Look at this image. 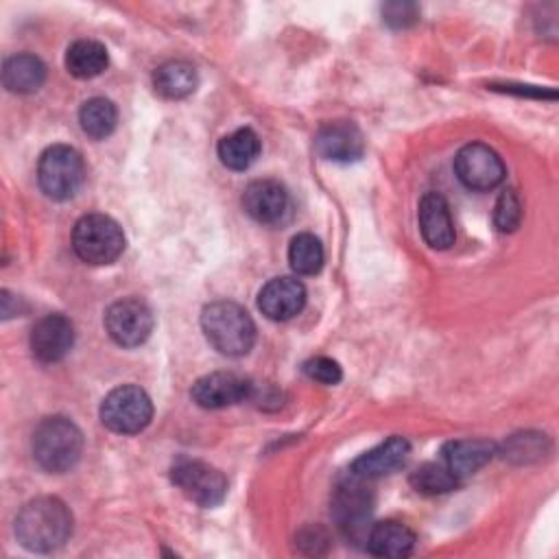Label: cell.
Listing matches in <instances>:
<instances>
[{"instance_id": "cell-1", "label": "cell", "mask_w": 559, "mask_h": 559, "mask_svg": "<svg viewBox=\"0 0 559 559\" xmlns=\"http://www.w3.org/2000/svg\"><path fill=\"white\" fill-rule=\"evenodd\" d=\"M72 535V513L63 500L41 496L22 507L15 518V537L31 552L61 548Z\"/></svg>"}, {"instance_id": "cell-2", "label": "cell", "mask_w": 559, "mask_h": 559, "mask_svg": "<svg viewBox=\"0 0 559 559\" xmlns=\"http://www.w3.org/2000/svg\"><path fill=\"white\" fill-rule=\"evenodd\" d=\"M201 328L210 345L225 356H245L255 343V325L249 312L234 301L205 306Z\"/></svg>"}, {"instance_id": "cell-3", "label": "cell", "mask_w": 559, "mask_h": 559, "mask_svg": "<svg viewBox=\"0 0 559 559\" xmlns=\"http://www.w3.org/2000/svg\"><path fill=\"white\" fill-rule=\"evenodd\" d=\"M81 452L83 435L68 417H46L33 432V456L46 472L61 474L72 469Z\"/></svg>"}, {"instance_id": "cell-4", "label": "cell", "mask_w": 559, "mask_h": 559, "mask_svg": "<svg viewBox=\"0 0 559 559\" xmlns=\"http://www.w3.org/2000/svg\"><path fill=\"white\" fill-rule=\"evenodd\" d=\"M72 247L87 264H111L124 249V234L114 218L85 214L72 229Z\"/></svg>"}, {"instance_id": "cell-5", "label": "cell", "mask_w": 559, "mask_h": 559, "mask_svg": "<svg viewBox=\"0 0 559 559\" xmlns=\"http://www.w3.org/2000/svg\"><path fill=\"white\" fill-rule=\"evenodd\" d=\"M85 179V164L76 148L55 144L46 148L37 164V181L46 197L55 201L72 199Z\"/></svg>"}, {"instance_id": "cell-6", "label": "cell", "mask_w": 559, "mask_h": 559, "mask_svg": "<svg viewBox=\"0 0 559 559\" xmlns=\"http://www.w3.org/2000/svg\"><path fill=\"white\" fill-rule=\"evenodd\" d=\"M153 404L144 389L122 384L109 391L100 404V421L120 435H135L148 426Z\"/></svg>"}, {"instance_id": "cell-7", "label": "cell", "mask_w": 559, "mask_h": 559, "mask_svg": "<svg viewBox=\"0 0 559 559\" xmlns=\"http://www.w3.org/2000/svg\"><path fill=\"white\" fill-rule=\"evenodd\" d=\"M170 478L183 496L201 507H216L227 493L225 476L216 467L197 459H177L170 467Z\"/></svg>"}, {"instance_id": "cell-8", "label": "cell", "mask_w": 559, "mask_h": 559, "mask_svg": "<svg viewBox=\"0 0 559 559\" xmlns=\"http://www.w3.org/2000/svg\"><path fill=\"white\" fill-rule=\"evenodd\" d=\"M454 170L463 186L480 192L493 190L504 179V164L500 155L483 142L465 144L454 157Z\"/></svg>"}, {"instance_id": "cell-9", "label": "cell", "mask_w": 559, "mask_h": 559, "mask_svg": "<svg viewBox=\"0 0 559 559\" xmlns=\"http://www.w3.org/2000/svg\"><path fill=\"white\" fill-rule=\"evenodd\" d=\"M105 328L118 345L138 347L151 336L153 312L140 299H120L107 308Z\"/></svg>"}, {"instance_id": "cell-10", "label": "cell", "mask_w": 559, "mask_h": 559, "mask_svg": "<svg viewBox=\"0 0 559 559\" xmlns=\"http://www.w3.org/2000/svg\"><path fill=\"white\" fill-rule=\"evenodd\" d=\"M190 393L201 408H225V406H234L238 402L249 400L253 393V384L242 376L214 371L199 378L192 384Z\"/></svg>"}, {"instance_id": "cell-11", "label": "cell", "mask_w": 559, "mask_h": 559, "mask_svg": "<svg viewBox=\"0 0 559 559\" xmlns=\"http://www.w3.org/2000/svg\"><path fill=\"white\" fill-rule=\"evenodd\" d=\"M74 343V325L63 314H46L31 330V352L39 362H59Z\"/></svg>"}, {"instance_id": "cell-12", "label": "cell", "mask_w": 559, "mask_h": 559, "mask_svg": "<svg viewBox=\"0 0 559 559\" xmlns=\"http://www.w3.org/2000/svg\"><path fill=\"white\" fill-rule=\"evenodd\" d=\"M314 148L330 162H356L365 153V138L354 122L334 120L317 131Z\"/></svg>"}, {"instance_id": "cell-13", "label": "cell", "mask_w": 559, "mask_h": 559, "mask_svg": "<svg viewBox=\"0 0 559 559\" xmlns=\"http://www.w3.org/2000/svg\"><path fill=\"white\" fill-rule=\"evenodd\" d=\"M242 207L253 221L275 225L288 212V192L280 181L255 179L245 188Z\"/></svg>"}, {"instance_id": "cell-14", "label": "cell", "mask_w": 559, "mask_h": 559, "mask_svg": "<svg viewBox=\"0 0 559 559\" xmlns=\"http://www.w3.org/2000/svg\"><path fill=\"white\" fill-rule=\"evenodd\" d=\"M306 304V288L295 277H273L269 280L260 295H258V308L264 317L273 321H288L295 314L301 312Z\"/></svg>"}, {"instance_id": "cell-15", "label": "cell", "mask_w": 559, "mask_h": 559, "mask_svg": "<svg viewBox=\"0 0 559 559\" xmlns=\"http://www.w3.org/2000/svg\"><path fill=\"white\" fill-rule=\"evenodd\" d=\"M362 483L365 478L349 474V478L336 487L332 500L334 518L354 537L358 535V531H362L365 520L371 513V493L365 489Z\"/></svg>"}, {"instance_id": "cell-16", "label": "cell", "mask_w": 559, "mask_h": 559, "mask_svg": "<svg viewBox=\"0 0 559 559\" xmlns=\"http://www.w3.org/2000/svg\"><path fill=\"white\" fill-rule=\"evenodd\" d=\"M411 452V443L404 437H389L386 441L378 443L376 448H371L369 452L360 454L352 467L349 474L371 480V478H380L386 474H393L395 469H400Z\"/></svg>"}, {"instance_id": "cell-17", "label": "cell", "mask_w": 559, "mask_h": 559, "mask_svg": "<svg viewBox=\"0 0 559 559\" xmlns=\"http://www.w3.org/2000/svg\"><path fill=\"white\" fill-rule=\"evenodd\" d=\"M419 231L428 247L448 249L454 242V223L448 201L439 192H426L417 210Z\"/></svg>"}, {"instance_id": "cell-18", "label": "cell", "mask_w": 559, "mask_h": 559, "mask_svg": "<svg viewBox=\"0 0 559 559\" xmlns=\"http://www.w3.org/2000/svg\"><path fill=\"white\" fill-rule=\"evenodd\" d=\"M496 454V443L487 439H456L443 445L441 463L461 480L487 465Z\"/></svg>"}, {"instance_id": "cell-19", "label": "cell", "mask_w": 559, "mask_h": 559, "mask_svg": "<svg viewBox=\"0 0 559 559\" xmlns=\"http://www.w3.org/2000/svg\"><path fill=\"white\" fill-rule=\"evenodd\" d=\"M415 533L395 520L378 522L367 533V550L376 557H406L413 552Z\"/></svg>"}, {"instance_id": "cell-20", "label": "cell", "mask_w": 559, "mask_h": 559, "mask_svg": "<svg viewBox=\"0 0 559 559\" xmlns=\"http://www.w3.org/2000/svg\"><path fill=\"white\" fill-rule=\"evenodd\" d=\"M46 81V66L39 57L22 52L13 55L4 61L2 68V83L9 92L15 94H31L37 92Z\"/></svg>"}, {"instance_id": "cell-21", "label": "cell", "mask_w": 559, "mask_h": 559, "mask_svg": "<svg viewBox=\"0 0 559 559\" xmlns=\"http://www.w3.org/2000/svg\"><path fill=\"white\" fill-rule=\"evenodd\" d=\"M197 83H199V79H197L194 66L188 61H181V59L162 63L153 74L155 92L170 100L190 96L197 90Z\"/></svg>"}, {"instance_id": "cell-22", "label": "cell", "mask_w": 559, "mask_h": 559, "mask_svg": "<svg viewBox=\"0 0 559 559\" xmlns=\"http://www.w3.org/2000/svg\"><path fill=\"white\" fill-rule=\"evenodd\" d=\"M260 155V140L253 129L242 127L218 142V157L231 170H247Z\"/></svg>"}, {"instance_id": "cell-23", "label": "cell", "mask_w": 559, "mask_h": 559, "mask_svg": "<svg viewBox=\"0 0 559 559\" xmlns=\"http://www.w3.org/2000/svg\"><path fill=\"white\" fill-rule=\"evenodd\" d=\"M109 63L107 48L94 39H79L66 52V68L76 79H94Z\"/></svg>"}, {"instance_id": "cell-24", "label": "cell", "mask_w": 559, "mask_h": 559, "mask_svg": "<svg viewBox=\"0 0 559 559\" xmlns=\"http://www.w3.org/2000/svg\"><path fill=\"white\" fill-rule=\"evenodd\" d=\"M79 122L85 135H90L92 140H105L116 129L118 111L111 100L96 96L83 103L79 111Z\"/></svg>"}, {"instance_id": "cell-25", "label": "cell", "mask_w": 559, "mask_h": 559, "mask_svg": "<svg viewBox=\"0 0 559 559\" xmlns=\"http://www.w3.org/2000/svg\"><path fill=\"white\" fill-rule=\"evenodd\" d=\"M290 269L299 275H314L323 266V247L317 236L304 231L290 240L288 247Z\"/></svg>"}, {"instance_id": "cell-26", "label": "cell", "mask_w": 559, "mask_h": 559, "mask_svg": "<svg viewBox=\"0 0 559 559\" xmlns=\"http://www.w3.org/2000/svg\"><path fill=\"white\" fill-rule=\"evenodd\" d=\"M411 485L426 496H437L452 491L459 485V478L443 463H424L411 474Z\"/></svg>"}, {"instance_id": "cell-27", "label": "cell", "mask_w": 559, "mask_h": 559, "mask_svg": "<svg viewBox=\"0 0 559 559\" xmlns=\"http://www.w3.org/2000/svg\"><path fill=\"white\" fill-rule=\"evenodd\" d=\"M522 221V203L513 188L500 192L493 207V225L498 231H513Z\"/></svg>"}, {"instance_id": "cell-28", "label": "cell", "mask_w": 559, "mask_h": 559, "mask_svg": "<svg viewBox=\"0 0 559 559\" xmlns=\"http://www.w3.org/2000/svg\"><path fill=\"white\" fill-rule=\"evenodd\" d=\"M304 371L310 380L321 382V384H336L343 378V371L336 360L325 358V356H314L304 362Z\"/></svg>"}, {"instance_id": "cell-29", "label": "cell", "mask_w": 559, "mask_h": 559, "mask_svg": "<svg viewBox=\"0 0 559 559\" xmlns=\"http://www.w3.org/2000/svg\"><path fill=\"white\" fill-rule=\"evenodd\" d=\"M419 17L417 4L411 2H389L382 7V20L393 28H406Z\"/></svg>"}, {"instance_id": "cell-30", "label": "cell", "mask_w": 559, "mask_h": 559, "mask_svg": "<svg viewBox=\"0 0 559 559\" xmlns=\"http://www.w3.org/2000/svg\"><path fill=\"white\" fill-rule=\"evenodd\" d=\"M542 443H544V435H520V437H513L511 443H509V456H520V459H528V456H539L544 450H542Z\"/></svg>"}]
</instances>
